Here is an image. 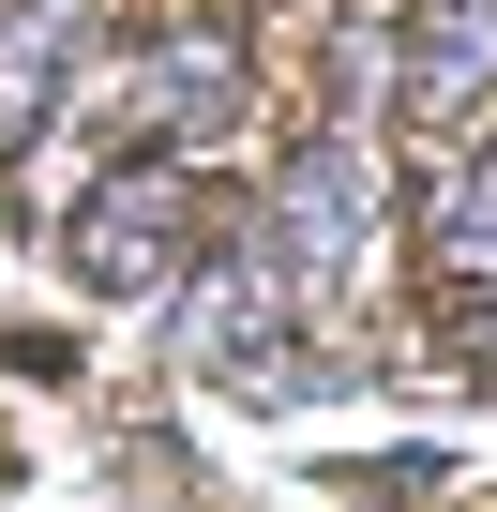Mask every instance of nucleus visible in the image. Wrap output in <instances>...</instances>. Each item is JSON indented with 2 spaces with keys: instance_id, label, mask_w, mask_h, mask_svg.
<instances>
[{
  "instance_id": "1",
  "label": "nucleus",
  "mask_w": 497,
  "mask_h": 512,
  "mask_svg": "<svg viewBox=\"0 0 497 512\" xmlns=\"http://www.w3.org/2000/svg\"><path fill=\"white\" fill-rule=\"evenodd\" d=\"M61 121H76V166L91 151H181L196 166V151H226L241 121H257V46H241V16L166 0V16H136V31H91Z\"/></svg>"
},
{
  "instance_id": "5",
  "label": "nucleus",
  "mask_w": 497,
  "mask_h": 512,
  "mask_svg": "<svg viewBox=\"0 0 497 512\" xmlns=\"http://www.w3.org/2000/svg\"><path fill=\"white\" fill-rule=\"evenodd\" d=\"M377 121H407L437 151L497 121V0H392L377 16Z\"/></svg>"
},
{
  "instance_id": "7",
  "label": "nucleus",
  "mask_w": 497,
  "mask_h": 512,
  "mask_svg": "<svg viewBox=\"0 0 497 512\" xmlns=\"http://www.w3.org/2000/svg\"><path fill=\"white\" fill-rule=\"evenodd\" d=\"M422 272L437 287H497V121L452 136L437 181H422Z\"/></svg>"
},
{
  "instance_id": "8",
  "label": "nucleus",
  "mask_w": 497,
  "mask_h": 512,
  "mask_svg": "<svg viewBox=\"0 0 497 512\" xmlns=\"http://www.w3.org/2000/svg\"><path fill=\"white\" fill-rule=\"evenodd\" d=\"M467 377H497V287H452V332H437Z\"/></svg>"
},
{
  "instance_id": "4",
  "label": "nucleus",
  "mask_w": 497,
  "mask_h": 512,
  "mask_svg": "<svg viewBox=\"0 0 497 512\" xmlns=\"http://www.w3.org/2000/svg\"><path fill=\"white\" fill-rule=\"evenodd\" d=\"M272 347H302V287L257 256V226H211L196 272L166 287V362H181V377H226V392H257Z\"/></svg>"
},
{
  "instance_id": "6",
  "label": "nucleus",
  "mask_w": 497,
  "mask_h": 512,
  "mask_svg": "<svg viewBox=\"0 0 497 512\" xmlns=\"http://www.w3.org/2000/svg\"><path fill=\"white\" fill-rule=\"evenodd\" d=\"M91 31H106L91 0H0V166H31V151H46V121H61Z\"/></svg>"
},
{
  "instance_id": "3",
  "label": "nucleus",
  "mask_w": 497,
  "mask_h": 512,
  "mask_svg": "<svg viewBox=\"0 0 497 512\" xmlns=\"http://www.w3.org/2000/svg\"><path fill=\"white\" fill-rule=\"evenodd\" d=\"M61 241H76V287L91 302H166L196 272V241H211V196H196L181 151H106V181L76 196Z\"/></svg>"
},
{
  "instance_id": "2",
  "label": "nucleus",
  "mask_w": 497,
  "mask_h": 512,
  "mask_svg": "<svg viewBox=\"0 0 497 512\" xmlns=\"http://www.w3.org/2000/svg\"><path fill=\"white\" fill-rule=\"evenodd\" d=\"M257 256L302 287V317H332L347 287H362V256H377V226H392V121H362V106H332L272 181H257Z\"/></svg>"
}]
</instances>
